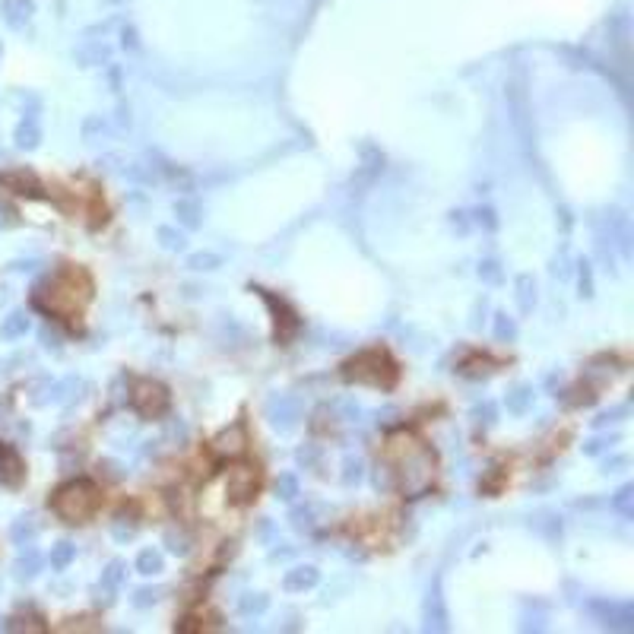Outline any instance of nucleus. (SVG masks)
<instances>
[{"instance_id":"nucleus-1","label":"nucleus","mask_w":634,"mask_h":634,"mask_svg":"<svg viewBox=\"0 0 634 634\" xmlns=\"http://www.w3.org/2000/svg\"><path fill=\"white\" fill-rule=\"evenodd\" d=\"M384 469L390 476V485L400 491L403 499H422L435 489V479H438L435 451L406 429L393 431L387 438Z\"/></svg>"},{"instance_id":"nucleus-2","label":"nucleus","mask_w":634,"mask_h":634,"mask_svg":"<svg viewBox=\"0 0 634 634\" xmlns=\"http://www.w3.org/2000/svg\"><path fill=\"white\" fill-rule=\"evenodd\" d=\"M89 302H92V280L80 267H64V270H58L51 280L35 292V308L58 317V321H67V324H76Z\"/></svg>"},{"instance_id":"nucleus-3","label":"nucleus","mask_w":634,"mask_h":634,"mask_svg":"<svg viewBox=\"0 0 634 634\" xmlns=\"http://www.w3.org/2000/svg\"><path fill=\"white\" fill-rule=\"evenodd\" d=\"M343 378L352 381V384H368L378 387V390H390L397 381H400V368L390 359L387 349H365L355 359H349L343 365Z\"/></svg>"},{"instance_id":"nucleus-4","label":"nucleus","mask_w":634,"mask_h":634,"mask_svg":"<svg viewBox=\"0 0 634 634\" xmlns=\"http://www.w3.org/2000/svg\"><path fill=\"white\" fill-rule=\"evenodd\" d=\"M51 507L67 523H86L102 507V489L92 479H73V483L61 485V489L54 491Z\"/></svg>"},{"instance_id":"nucleus-5","label":"nucleus","mask_w":634,"mask_h":634,"mask_svg":"<svg viewBox=\"0 0 634 634\" xmlns=\"http://www.w3.org/2000/svg\"><path fill=\"white\" fill-rule=\"evenodd\" d=\"M260 467L257 463H238L228 469L226 476V499L232 505H248V501L257 499V491H260Z\"/></svg>"},{"instance_id":"nucleus-6","label":"nucleus","mask_w":634,"mask_h":634,"mask_svg":"<svg viewBox=\"0 0 634 634\" xmlns=\"http://www.w3.org/2000/svg\"><path fill=\"white\" fill-rule=\"evenodd\" d=\"M168 390L158 381H136L130 387V406L136 413L143 415V419H158V415H166L168 409Z\"/></svg>"},{"instance_id":"nucleus-7","label":"nucleus","mask_w":634,"mask_h":634,"mask_svg":"<svg viewBox=\"0 0 634 634\" xmlns=\"http://www.w3.org/2000/svg\"><path fill=\"white\" fill-rule=\"evenodd\" d=\"M213 453L220 457V460H242L244 453H248V429L242 422H235L232 429H226L222 435L213 438Z\"/></svg>"},{"instance_id":"nucleus-8","label":"nucleus","mask_w":634,"mask_h":634,"mask_svg":"<svg viewBox=\"0 0 634 634\" xmlns=\"http://www.w3.org/2000/svg\"><path fill=\"white\" fill-rule=\"evenodd\" d=\"M23 479H26V463L23 457H19V451L0 441V483L13 489V485H19Z\"/></svg>"},{"instance_id":"nucleus-9","label":"nucleus","mask_w":634,"mask_h":634,"mask_svg":"<svg viewBox=\"0 0 634 634\" xmlns=\"http://www.w3.org/2000/svg\"><path fill=\"white\" fill-rule=\"evenodd\" d=\"M260 295H264V302L270 305L273 311H276V317H273V321H276V340L286 343L289 336H292V333L298 330V317H295V311L289 308V305L282 302V298H276V295L264 292V289H260Z\"/></svg>"},{"instance_id":"nucleus-10","label":"nucleus","mask_w":634,"mask_h":634,"mask_svg":"<svg viewBox=\"0 0 634 634\" xmlns=\"http://www.w3.org/2000/svg\"><path fill=\"white\" fill-rule=\"evenodd\" d=\"M4 188H13V194H26V197H38V182L32 178V174H26V172H13V174H7L4 178Z\"/></svg>"},{"instance_id":"nucleus-11","label":"nucleus","mask_w":634,"mask_h":634,"mask_svg":"<svg viewBox=\"0 0 634 634\" xmlns=\"http://www.w3.org/2000/svg\"><path fill=\"white\" fill-rule=\"evenodd\" d=\"M4 10H7V23L10 26H19L26 16H29V4H26V0H7Z\"/></svg>"},{"instance_id":"nucleus-12","label":"nucleus","mask_w":634,"mask_h":634,"mask_svg":"<svg viewBox=\"0 0 634 634\" xmlns=\"http://www.w3.org/2000/svg\"><path fill=\"white\" fill-rule=\"evenodd\" d=\"M140 568H143V574H152L162 568V559H158L156 552H143V555H140Z\"/></svg>"},{"instance_id":"nucleus-13","label":"nucleus","mask_w":634,"mask_h":634,"mask_svg":"<svg viewBox=\"0 0 634 634\" xmlns=\"http://www.w3.org/2000/svg\"><path fill=\"white\" fill-rule=\"evenodd\" d=\"M23 330H26V317L23 314H13L7 324H4V336H16V333H23Z\"/></svg>"}]
</instances>
